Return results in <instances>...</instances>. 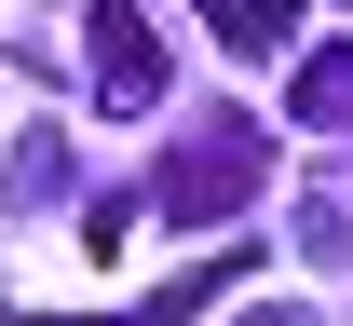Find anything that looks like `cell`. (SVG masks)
Segmentation results:
<instances>
[{
    "instance_id": "obj_5",
    "label": "cell",
    "mask_w": 353,
    "mask_h": 326,
    "mask_svg": "<svg viewBox=\"0 0 353 326\" xmlns=\"http://www.w3.org/2000/svg\"><path fill=\"white\" fill-rule=\"evenodd\" d=\"M54 190H68V150L28 136V150H14V204H54Z\"/></svg>"
},
{
    "instance_id": "obj_6",
    "label": "cell",
    "mask_w": 353,
    "mask_h": 326,
    "mask_svg": "<svg viewBox=\"0 0 353 326\" xmlns=\"http://www.w3.org/2000/svg\"><path fill=\"white\" fill-rule=\"evenodd\" d=\"M231 326H245V313H231ZM259 326H299V313H259Z\"/></svg>"
},
{
    "instance_id": "obj_1",
    "label": "cell",
    "mask_w": 353,
    "mask_h": 326,
    "mask_svg": "<svg viewBox=\"0 0 353 326\" xmlns=\"http://www.w3.org/2000/svg\"><path fill=\"white\" fill-rule=\"evenodd\" d=\"M259 190H272V136L259 123H204V136H176L163 163H150L136 204H150L163 232H218V218H245Z\"/></svg>"
},
{
    "instance_id": "obj_3",
    "label": "cell",
    "mask_w": 353,
    "mask_h": 326,
    "mask_svg": "<svg viewBox=\"0 0 353 326\" xmlns=\"http://www.w3.org/2000/svg\"><path fill=\"white\" fill-rule=\"evenodd\" d=\"M204 28H218V54H245V68H272V54H299V0H190Z\"/></svg>"
},
{
    "instance_id": "obj_2",
    "label": "cell",
    "mask_w": 353,
    "mask_h": 326,
    "mask_svg": "<svg viewBox=\"0 0 353 326\" xmlns=\"http://www.w3.org/2000/svg\"><path fill=\"white\" fill-rule=\"evenodd\" d=\"M82 14H95V109H150L163 95V28L136 0H82Z\"/></svg>"
},
{
    "instance_id": "obj_4",
    "label": "cell",
    "mask_w": 353,
    "mask_h": 326,
    "mask_svg": "<svg viewBox=\"0 0 353 326\" xmlns=\"http://www.w3.org/2000/svg\"><path fill=\"white\" fill-rule=\"evenodd\" d=\"M285 109H299L312 136H353V41H312L299 68H285Z\"/></svg>"
}]
</instances>
